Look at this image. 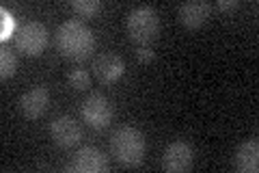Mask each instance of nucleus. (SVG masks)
<instances>
[{"mask_svg":"<svg viewBox=\"0 0 259 173\" xmlns=\"http://www.w3.org/2000/svg\"><path fill=\"white\" fill-rule=\"evenodd\" d=\"M56 48L67 56V59L82 61L95 48V35L84 22L76 18L65 20L56 28Z\"/></svg>","mask_w":259,"mask_h":173,"instance_id":"nucleus-1","label":"nucleus"},{"mask_svg":"<svg viewBox=\"0 0 259 173\" xmlns=\"http://www.w3.org/2000/svg\"><path fill=\"white\" fill-rule=\"evenodd\" d=\"M145 147H147L145 134L139 128L121 126L112 132L110 150H112L115 160L119 164H123V167H139L145 158Z\"/></svg>","mask_w":259,"mask_h":173,"instance_id":"nucleus-2","label":"nucleus"},{"mask_svg":"<svg viewBox=\"0 0 259 173\" xmlns=\"http://www.w3.org/2000/svg\"><path fill=\"white\" fill-rule=\"evenodd\" d=\"M127 35L134 44L149 46L160 32V18L153 7H136L127 15Z\"/></svg>","mask_w":259,"mask_h":173,"instance_id":"nucleus-3","label":"nucleus"},{"mask_svg":"<svg viewBox=\"0 0 259 173\" xmlns=\"http://www.w3.org/2000/svg\"><path fill=\"white\" fill-rule=\"evenodd\" d=\"M15 46L18 50L24 54H30V56H37L46 50L48 46V28L44 22H37V20H30L26 24H22L15 32Z\"/></svg>","mask_w":259,"mask_h":173,"instance_id":"nucleus-4","label":"nucleus"},{"mask_svg":"<svg viewBox=\"0 0 259 173\" xmlns=\"http://www.w3.org/2000/svg\"><path fill=\"white\" fill-rule=\"evenodd\" d=\"M110 169L108 156L102 150H97L95 145H82L74 154L71 162L65 167L69 173H106Z\"/></svg>","mask_w":259,"mask_h":173,"instance_id":"nucleus-5","label":"nucleus"},{"mask_svg":"<svg viewBox=\"0 0 259 173\" xmlns=\"http://www.w3.org/2000/svg\"><path fill=\"white\" fill-rule=\"evenodd\" d=\"M80 113H82V119L89 126L102 130V128L110 126L112 117H115V106H112V102L104 93H91L82 102Z\"/></svg>","mask_w":259,"mask_h":173,"instance_id":"nucleus-6","label":"nucleus"},{"mask_svg":"<svg viewBox=\"0 0 259 173\" xmlns=\"http://www.w3.org/2000/svg\"><path fill=\"white\" fill-rule=\"evenodd\" d=\"M192 160H194L192 145L186 143V141H173L164 150L162 167H164V171H168V173H184V171H190Z\"/></svg>","mask_w":259,"mask_h":173,"instance_id":"nucleus-7","label":"nucleus"},{"mask_svg":"<svg viewBox=\"0 0 259 173\" xmlns=\"http://www.w3.org/2000/svg\"><path fill=\"white\" fill-rule=\"evenodd\" d=\"M50 134H52L54 143L59 147H63V150H71V147H76L78 141L82 139V128H80V123L74 117L61 115V117H56L50 123Z\"/></svg>","mask_w":259,"mask_h":173,"instance_id":"nucleus-8","label":"nucleus"},{"mask_svg":"<svg viewBox=\"0 0 259 173\" xmlns=\"http://www.w3.org/2000/svg\"><path fill=\"white\" fill-rule=\"evenodd\" d=\"M125 72V61L121 59L117 52H100L95 56L93 61V74L95 78L104 82V85H112V82H117L121 76H123Z\"/></svg>","mask_w":259,"mask_h":173,"instance_id":"nucleus-9","label":"nucleus"},{"mask_svg":"<svg viewBox=\"0 0 259 173\" xmlns=\"http://www.w3.org/2000/svg\"><path fill=\"white\" fill-rule=\"evenodd\" d=\"M48 104H50V93H48L46 87H32L28 91H24L20 97V111L28 119L41 117L48 111Z\"/></svg>","mask_w":259,"mask_h":173,"instance_id":"nucleus-10","label":"nucleus"},{"mask_svg":"<svg viewBox=\"0 0 259 173\" xmlns=\"http://www.w3.org/2000/svg\"><path fill=\"white\" fill-rule=\"evenodd\" d=\"M209 13H212V3L207 0H188V3L180 5L177 15H180V22L188 28H199L207 22Z\"/></svg>","mask_w":259,"mask_h":173,"instance_id":"nucleus-11","label":"nucleus"},{"mask_svg":"<svg viewBox=\"0 0 259 173\" xmlns=\"http://www.w3.org/2000/svg\"><path fill=\"white\" fill-rule=\"evenodd\" d=\"M233 164L240 173H257L259 171V143L257 139H248V141L240 143L236 156H233Z\"/></svg>","mask_w":259,"mask_h":173,"instance_id":"nucleus-12","label":"nucleus"},{"mask_svg":"<svg viewBox=\"0 0 259 173\" xmlns=\"http://www.w3.org/2000/svg\"><path fill=\"white\" fill-rule=\"evenodd\" d=\"M15 72H18V56H15V52L3 48V50H0V76L11 78Z\"/></svg>","mask_w":259,"mask_h":173,"instance_id":"nucleus-13","label":"nucleus"},{"mask_svg":"<svg viewBox=\"0 0 259 173\" xmlns=\"http://www.w3.org/2000/svg\"><path fill=\"white\" fill-rule=\"evenodd\" d=\"M71 9H74L78 15H82V18H91V15H95L102 9V3L100 0H74V3H71Z\"/></svg>","mask_w":259,"mask_h":173,"instance_id":"nucleus-14","label":"nucleus"},{"mask_svg":"<svg viewBox=\"0 0 259 173\" xmlns=\"http://www.w3.org/2000/svg\"><path fill=\"white\" fill-rule=\"evenodd\" d=\"M67 82H69V87H74V89H87V87H91V74L82 67H76L69 72Z\"/></svg>","mask_w":259,"mask_h":173,"instance_id":"nucleus-15","label":"nucleus"},{"mask_svg":"<svg viewBox=\"0 0 259 173\" xmlns=\"http://www.w3.org/2000/svg\"><path fill=\"white\" fill-rule=\"evenodd\" d=\"M153 56H156V54H153V50L149 46H139V48H136V59H139L141 63H151Z\"/></svg>","mask_w":259,"mask_h":173,"instance_id":"nucleus-16","label":"nucleus"},{"mask_svg":"<svg viewBox=\"0 0 259 173\" xmlns=\"http://www.w3.org/2000/svg\"><path fill=\"white\" fill-rule=\"evenodd\" d=\"M240 3H238V0H218V3H216V7H218V9H223V11H229V9H236V7H238Z\"/></svg>","mask_w":259,"mask_h":173,"instance_id":"nucleus-17","label":"nucleus"},{"mask_svg":"<svg viewBox=\"0 0 259 173\" xmlns=\"http://www.w3.org/2000/svg\"><path fill=\"white\" fill-rule=\"evenodd\" d=\"M11 15L7 13V9H3V37L9 35V30H11Z\"/></svg>","mask_w":259,"mask_h":173,"instance_id":"nucleus-18","label":"nucleus"}]
</instances>
